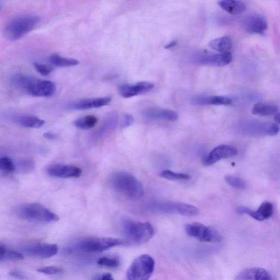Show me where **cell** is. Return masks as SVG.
Segmentation results:
<instances>
[{
	"label": "cell",
	"mask_w": 280,
	"mask_h": 280,
	"mask_svg": "<svg viewBox=\"0 0 280 280\" xmlns=\"http://www.w3.org/2000/svg\"><path fill=\"white\" fill-rule=\"evenodd\" d=\"M225 181L229 186L239 190H244L247 188L245 181L239 178L232 176V175H227Z\"/></svg>",
	"instance_id": "cell-32"
},
{
	"label": "cell",
	"mask_w": 280,
	"mask_h": 280,
	"mask_svg": "<svg viewBox=\"0 0 280 280\" xmlns=\"http://www.w3.org/2000/svg\"><path fill=\"white\" fill-rule=\"evenodd\" d=\"M134 119L130 114H124L123 116L122 121L121 122V128H125L129 127L131 125L134 123Z\"/></svg>",
	"instance_id": "cell-37"
},
{
	"label": "cell",
	"mask_w": 280,
	"mask_h": 280,
	"mask_svg": "<svg viewBox=\"0 0 280 280\" xmlns=\"http://www.w3.org/2000/svg\"><path fill=\"white\" fill-rule=\"evenodd\" d=\"M178 44V41H172L171 42H170V43L169 44H167L165 46V49H170V48H172L173 47H174V46H176Z\"/></svg>",
	"instance_id": "cell-40"
},
{
	"label": "cell",
	"mask_w": 280,
	"mask_h": 280,
	"mask_svg": "<svg viewBox=\"0 0 280 280\" xmlns=\"http://www.w3.org/2000/svg\"><path fill=\"white\" fill-rule=\"evenodd\" d=\"M118 121V115L116 113L109 114L104 118L100 127L95 132L93 139L97 141L114 130Z\"/></svg>",
	"instance_id": "cell-21"
},
{
	"label": "cell",
	"mask_w": 280,
	"mask_h": 280,
	"mask_svg": "<svg viewBox=\"0 0 280 280\" xmlns=\"http://www.w3.org/2000/svg\"><path fill=\"white\" fill-rule=\"evenodd\" d=\"M97 263L102 267L116 268L120 265L121 261L117 256H103L98 259Z\"/></svg>",
	"instance_id": "cell-30"
},
{
	"label": "cell",
	"mask_w": 280,
	"mask_h": 280,
	"mask_svg": "<svg viewBox=\"0 0 280 280\" xmlns=\"http://www.w3.org/2000/svg\"><path fill=\"white\" fill-rule=\"evenodd\" d=\"M232 60V55L230 52L200 54L195 60L200 65L217 67L227 65Z\"/></svg>",
	"instance_id": "cell-10"
},
{
	"label": "cell",
	"mask_w": 280,
	"mask_h": 280,
	"mask_svg": "<svg viewBox=\"0 0 280 280\" xmlns=\"http://www.w3.org/2000/svg\"><path fill=\"white\" fill-rule=\"evenodd\" d=\"M237 212L240 214H247L257 221H263L271 218L274 212V206L271 202H264L257 210L240 207L237 208Z\"/></svg>",
	"instance_id": "cell-16"
},
{
	"label": "cell",
	"mask_w": 280,
	"mask_h": 280,
	"mask_svg": "<svg viewBox=\"0 0 280 280\" xmlns=\"http://www.w3.org/2000/svg\"><path fill=\"white\" fill-rule=\"evenodd\" d=\"M39 17L26 15L13 19L4 29L5 37L9 41H16L31 31L40 23Z\"/></svg>",
	"instance_id": "cell-4"
},
{
	"label": "cell",
	"mask_w": 280,
	"mask_h": 280,
	"mask_svg": "<svg viewBox=\"0 0 280 280\" xmlns=\"http://www.w3.org/2000/svg\"><path fill=\"white\" fill-rule=\"evenodd\" d=\"M33 66L37 71L41 75L47 76L53 71V67L51 65L41 64V63L34 62Z\"/></svg>",
	"instance_id": "cell-34"
},
{
	"label": "cell",
	"mask_w": 280,
	"mask_h": 280,
	"mask_svg": "<svg viewBox=\"0 0 280 280\" xmlns=\"http://www.w3.org/2000/svg\"><path fill=\"white\" fill-rule=\"evenodd\" d=\"M16 166L13 161L8 157L0 158V170L7 172H13Z\"/></svg>",
	"instance_id": "cell-33"
},
{
	"label": "cell",
	"mask_w": 280,
	"mask_h": 280,
	"mask_svg": "<svg viewBox=\"0 0 280 280\" xmlns=\"http://www.w3.org/2000/svg\"><path fill=\"white\" fill-rule=\"evenodd\" d=\"M159 176L161 178L170 181L188 180L191 178L190 175L188 174L177 173L167 170L161 171Z\"/></svg>",
	"instance_id": "cell-31"
},
{
	"label": "cell",
	"mask_w": 280,
	"mask_h": 280,
	"mask_svg": "<svg viewBox=\"0 0 280 280\" xmlns=\"http://www.w3.org/2000/svg\"><path fill=\"white\" fill-rule=\"evenodd\" d=\"M275 121L278 124L279 123V113H277L275 115Z\"/></svg>",
	"instance_id": "cell-42"
},
{
	"label": "cell",
	"mask_w": 280,
	"mask_h": 280,
	"mask_svg": "<svg viewBox=\"0 0 280 280\" xmlns=\"http://www.w3.org/2000/svg\"><path fill=\"white\" fill-rule=\"evenodd\" d=\"M125 244L123 240L114 237H88L82 238L70 246L67 251L73 253H101L114 247Z\"/></svg>",
	"instance_id": "cell-2"
},
{
	"label": "cell",
	"mask_w": 280,
	"mask_h": 280,
	"mask_svg": "<svg viewBox=\"0 0 280 280\" xmlns=\"http://www.w3.org/2000/svg\"><path fill=\"white\" fill-rule=\"evenodd\" d=\"M143 115L151 120H163L171 122L178 120V115L173 111L157 108L147 109L143 112Z\"/></svg>",
	"instance_id": "cell-20"
},
{
	"label": "cell",
	"mask_w": 280,
	"mask_h": 280,
	"mask_svg": "<svg viewBox=\"0 0 280 280\" xmlns=\"http://www.w3.org/2000/svg\"><path fill=\"white\" fill-rule=\"evenodd\" d=\"M55 89L53 82L34 78L26 92L33 96L48 97L54 94Z\"/></svg>",
	"instance_id": "cell-13"
},
{
	"label": "cell",
	"mask_w": 280,
	"mask_h": 280,
	"mask_svg": "<svg viewBox=\"0 0 280 280\" xmlns=\"http://www.w3.org/2000/svg\"><path fill=\"white\" fill-rule=\"evenodd\" d=\"M155 268V261L149 255L137 257L129 266L126 277L127 280H149Z\"/></svg>",
	"instance_id": "cell-7"
},
{
	"label": "cell",
	"mask_w": 280,
	"mask_h": 280,
	"mask_svg": "<svg viewBox=\"0 0 280 280\" xmlns=\"http://www.w3.org/2000/svg\"><path fill=\"white\" fill-rule=\"evenodd\" d=\"M192 103L200 106L206 105H230L233 103L231 98L221 95H198L192 97Z\"/></svg>",
	"instance_id": "cell-19"
},
{
	"label": "cell",
	"mask_w": 280,
	"mask_h": 280,
	"mask_svg": "<svg viewBox=\"0 0 280 280\" xmlns=\"http://www.w3.org/2000/svg\"><path fill=\"white\" fill-rule=\"evenodd\" d=\"M112 101L110 96L90 98L80 100L69 105L70 109L78 110H85L99 108L109 104Z\"/></svg>",
	"instance_id": "cell-18"
},
{
	"label": "cell",
	"mask_w": 280,
	"mask_h": 280,
	"mask_svg": "<svg viewBox=\"0 0 280 280\" xmlns=\"http://www.w3.org/2000/svg\"><path fill=\"white\" fill-rule=\"evenodd\" d=\"M218 4L223 10L233 15H240L247 9L246 4L240 1L223 0L219 2Z\"/></svg>",
	"instance_id": "cell-22"
},
{
	"label": "cell",
	"mask_w": 280,
	"mask_h": 280,
	"mask_svg": "<svg viewBox=\"0 0 280 280\" xmlns=\"http://www.w3.org/2000/svg\"><path fill=\"white\" fill-rule=\"evenodd\" d=\"M92 280H115L110 273H104L95 275Z\"/></svg>",
	"instance_id": "cell-38"
},
{
	"label": "cell",
	"mask_w": 280,
	"mask_h": 280,
	"mask_svg": "<svg viewBox=\"0 0 280 280\" xmlns=\"http://www.w3.org/2000/svg\"><path fill=\"white\" fill-rule=\"evenodd\" d=\"M98 122V119L94 116H87L75 121L74 124L77 128L87 130L93 128Z\"/></svg>",
	"instance_id": "cell-29"
},
{
	"label": "cell",
	"mask_w": 280,
	"mask_h": 280,
	"mask_svg": "<svg viewBox=\"0 0 280 280\" xmlns=\"http://www.w3.org/2000/svg\"><path fill=\"white\" fill-rule=\"evenodd\" d=\"M188 235L204 242L217 243L221 241V234L212 227L195 222L188 224L185 228Z\"/></svg>",
	"instance_id": "cell-9"
},
{
	"label": "cell",
	"mask_w": 280,
	"mask_h": 280,
	"mask_svg": "<svg viewBox=\"0 0 280 280\" xmlns=\"http://www.w3.org/2000/svg\"><path fill=\"white\" fill-rule=\"evenodd\" d=\"M62 271V269L54 266H49L39 268L38 271L47 275H56L59 274Z\"/></svg>",
	"instance_id": "cell-35"
},
{
	"label": "cell",
	"mask_w": 280,
	"mask_h": 280,
	"mask_svg": "<svg viewBox=\"0 0 280 280\" xmlns=\"http://www.w3.org/2000/svg\"><path fill=\"white\" fill-rule=\"evenodd\" d=\"M242 27L250 33L263 34L268 29L267 19L260 13H253L242 20Z\"/></svg>",
	"instance_id": "cell-11"
},
{
	"label": "cell",
	"mask_w": 280,
	"mask_h": 280,
	"mask_svg": "<svg viewBox=\"0 0 280 280\" xmlns=\"http://www.w3.org/2000/svg\"><path fill=\"white\" fill-rule=\"evenodd\" d=\"M255 280H272V278L267 270L262 268H257Z\"/></svg>",
	"instance_id": "cell-36"
},
{
	"label": "cell",
	"mask_w": 280,
	"mask_h": 280,
	"mask_svg": "<svg viewBox=\"0 0 280 280\" xmlns=\"http://www.w3.org/2000/svg\"><path fill=\"white\" fill-rule=\"evenodd\" d=\"M15 212L19 218L28 221L50 223L59 220L57 215L36 203L19 205L15 208Z\"/></svg>",
	"instance_id": "cell-5"
},
{
	"label": "cell",
	"mask_w": 280,
	"mask_h": 280,
	"mask_svg": "<svg viewBox=\"0 0 280 280\" xmlns=\"http://www.w3.org/2000/svg\"><path fill=\"white\" fill-rule=\"evenodd\" d=\"M123 240L125 244H141L149 242L155 235V231L150 222L124 220L121 225Z\"/></svg>",
	"instance_id": "cell-1"
},
{
	"label": "cell",
	"mask_w": 280,
	"mask_h": 280,
	"mask_svg": "<svg viewBox=\"0 0 280 280\" xmlns=\"http://www.w3.org/2000/svg\"><path fill=\"white\" fill-rule=\"evenodd\" d=\"M9 274L11 276L19 279H24L26 278V276L24 273L18 270H12L10 272Z\"/></svg>",
	"instance_id": "cell-39"
},
{
	"label": "cell",
	"mask_w": 280,
	"mask_h": 280,
	"mask_svg": "<svg viewBox=\"0 0 280 280\" xmlns=\"http://www.w3.org/2000/svg\"><path fill=\"white\" fill-rule=\"evenodd\" d=\"M3 6H4V4L2 2H0V11H1L3 9Z\"/></svg>",
	"instance_id": "cell-43"
},
{
	"label": "cell",
	"mask_w": 280,
	"mask_h": 280,
	"mask_svg": "<svg viewBox=\"0 0 280 280\" xmlns=\"http://www.w3.org/2000/svg\"><path fill=\"white\" fill-rule=\"evenodd\" d=\"M237 155V150L234 146L222 145L216 147L204 160L206 166L213 165L222 159L233 157Z\"/></svg>",
	"instance_id": "cell-12"
},
{
	"label": "cell",
	"mask_w": 280,
	"mask_h": 280,
	"mask_svg": "<svg viewBox=\"0 0 280 280\" xmlns=\"http://www.w3.org/2000/svg\"><path fill=\"white\" fill-rule=\"evenodd\" d=\"M44 137L48 139H54L56 138L55 135L51 132L45 133Z\"/></svg>",
	"instance_id": "cell-41"
},
{
	"label": "cell",
	"mask_w": 280,
	"mask_h": 280,
	"mask_svg": "<svg viewBox=\"0 0 280 280\" xmlns=\"http://www.w3.org/2000/svg\"><path fill=\"white\" fill-rule=\"evenodd\" d=\"M239 129L243 134L253 137L275 136L279 132L276 123L256 121L241 124Z\"/></svg>",
	"instance_id": "cell-8"
},
{
	"label": "cell",
	"mask_w": 280,
	"mask_h": 280,
	"mask_svg": "<svg viewBox=\"0 0 280 280\" xmlns=\"http://www.w3.org/2000/svg\"><path fill=\"white\" fill-rule=\"evenodd\" d=\"M153 88L154 85L151 82H140L134 85H123L119 87L118 91L123 97L130 98L148 92Z\"/></svg>",
	"instance_id": "cell-17"
},
{
	"label": "cell",
	"mask_w": 280,
	"mask_h": 280,
	"mask_svg": "<svg viewBox=\"0 0 280 280\" xmlns=\"http://www.w3.org/2000/svg\"><path fill=\"white\" fill-rule=\"evenodd\" d=\"M34 78L33 77L29 75L17 74L12 77L11 82L15 87L26 91Z\"/></svg>",
	"instance_id": "cell-28"
},
{
	"label": "cell",
	"mask_w": 280,
	"mask_h": 280,
	"mask_svg": "<svg viewBox=\"0 0 280 280\" xmlns=\"http://www.w3.org/2000/svg\"><path fill=\"white\" fill-rule=\"evenodd\" d=\"M22 254L0 245V262L18 261L24 260Z\"/></svg>",
	"instance_id": "cell-27"
},
{
	"label": "cell",
	"mask_w": 280,
	"mask_h": 280,
	"mask_svg": "<svg viewBox=\"0 0 280 280\" xmlns=\"http://www.w3.org/2000/svg\"><path fill=\"white\" fill-rule=\"evenodd\" d=\"M278 109L276 105L264 102L256 103L252 109V113L260 116H269L278 113Z\"/></svg>",
	"instance_id": "cell-24"
},
{
	"label": "cell",
	"mask_w": 280,
	"mask_h": 280,
	"mask_svg": "<svg viewBox=\"0 0 280 280\" xmlns=\"http://www.w3.org/2000/svg\"><path fill=\"white\" fill-rule=\"evenodd\" d=\"M15 121L23 127L28 128H40L45 124V122L34 116L22 115L15 118Z\"/></svg>",
	"instance_id": "cell-23"
},
{
	"label": "cell",
	"mask_w": 280,
	"mask_h": 280,
	"mask_svg": "<svg viewBox=\"0 0 280 280\" xmlns=\"http://www.w3.org/2000/svg\"><path fill=\"white\" fill-rule=\"evenodd\" d=\"M111 185L115 190L131 200H139L144 195L145 190L142 184L128 172L115 173L111 179Z\"/></svg>",
	"instance_id": "cell-3"
},
{
	"label": "cell",
	"mask_w": 280,
	"mask_h": 280,
	"mask_svg": "<svg viewBox=\"0 0 280 280\" xmlns=\"http://www.w3.org/2000/svg\"><path fill=\"white\" fill-rule=\"evenodd\" d=\"M49 60L52 65L61 67L73 66L80 64V61L78 60L62 57L57 53L52 54L49 58Z\"/></svg>",
	"instance_id": "cell-26"
},
{
	"label": "cell",
	"mask_w": 280,
	"mask_h": 280,
	"mask_svg": "<svg viewBox=\"0 0 280 280\" xmlns=\"http://www.w3.org/2000/svg\"><path fill=\"white\" fill-rule=\"evenodd\" d=\"M148 208L152 212L186 217L197 216L199 213L197 207L186 203L173 201L153 202L148 205Z\"/></svg>",
	"instance_id": "cell-6"
},
{
	"label": "cell",
	"mask_w": 280,
	"mask_h": 280,
	"mask_svg": "<svg viewBox=\"0 0 280 280\" xmlns=\"http://www.w3.org/2000/svg\"><path fill=\"white\" fill-rule=\"evenodd\" d=\"M58 250L57 244L51 243H39L24 249L25 253L28 256L40 258L52 257L58 254Z\"/></svg>",
	"instance_id": "cell-15"
},
{
	"label": "cell",
	"mask_w": 280,
	"mask_h": 280,
	"mask_svg": "<svg viewBox=\"0 0 280 280\" xmlns=\"http://www.w3.org/2000/svg\"><path fill=\"white\" fill-rule=\"evenodd\" d=\"M232 41L227 37L215 39L210 41L208 46L213 50L221 53L229 52L232 48Z\"/></svg>",
	"instance_id": "cell-25"
},
{
	"label": "cell",
	"mask_w": 280,
	"mask_h": 280,
	"mask_svg": "<svg viewBox=\"0 0 280 280\" xmlns=\"http://www.w3.org/2000/svg\"><path fill=\"white\" fill-rule=\"evenodd\" d=\"M47 172L50 176L59 178H78L82 171L80 167L72 165L55 164L48 167Z\"/></svg>",
	"instance_id": "cell-14"
}]
</instances>
